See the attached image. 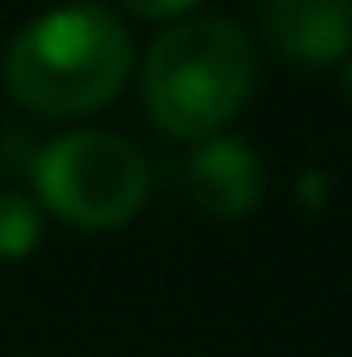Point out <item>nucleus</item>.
Here are the masks:
<instances>
[{
  "instance_id": "6",
  "label": "nucleus",
  "mask_w": 352,
  "mask_h": 357,
  "mask_svg": "<svg viewBox=\"0 0 352 357\" xmlns=\"http://www.w3.org/2000/svg\"><path fill=\"white\" fill-rule=\"evenodd\" d=\"M44 237V213L24 193H0V261H24Z\"/></svg>"
},
{
  "instance_id": "1",
  "label": "nucleus",
  "mask_w": 352,
  "mask_h": 357,
  "mask_svg": "<svg viewBox=\"0 0 352 357\" xmlns=\"http://www.w3.org/2000/svg\"><path fill=\"white\" fill-rule=\"evenodd\" d=\"M130 34L107 5L72 0L34 15L5 44V92L49 121H77L112 107L130 77Z\"/></svg>"
},
{
  "instance_id": "8",
  "label": "nucleus",
  "mask_w": 352,
  "mask_h": 357,
  "mask_svg": "<svg viewBox=\"0 0 352 357\" xmlns=\"http://www.w3.org/2000/svg\"><path fill=\"white\" fill-rule=\"evenodd\" d=\"M343 68V97H348V107H352V49H348V59L338 63Z\"/></svg>"
},
{
  "instance_id": "5",
  "label": "nucleus",
  "mask_w": 352,
  "mask_h": 357,
  "mask_svg": "<svg viewBox=\"0 0 352 357\" xmlns=\"http://www.w3.org/2000/svg\"><path fill=\"white\" fill-rule=\"evenodd\" d=\"M261 29L294 68H333L352 49V0H261Z\"/></svg>"
},
{
  "instance_id": "4",
  "label": "nucleus",
  "mask_w": 352,
  "mask_h": 357,
  "mask_svg": "<svg viewBox=\"0 0 352 357\" xmlns=\"http://www.w3.org/2000/svg\"><path fill=\"white\" fill-rule=\"evenodd\" d=\"M183 178H188L193 203L208 208L213 218H246L266 198V165L256 145L236 140L227 130L193 140V155L183 160Z\"/></svg>"
},
{
  "instance_id": "2",
  "label": "nucleus",
  "mask_w": 352,
  "mask_h": 357,
  "mask_svg": "<svg viewBox=\"0 0 352 357\" xmlns=\"http://www.w3.org/2000/svg\"><path fill=\"white\" fill-rule=\"evenodd\" d=\"M261 77L256 44L222 15H183L164 24L140 63L150 121L174 140H208L241 116Z\"/></svg>"
},
{
  "instance_id": "7",
  "label": "nucleus",
  "mask_w": 352,
  "mask_h": 357,
  "mask_svg": "<svg viewBox=\"0 0 352 357\" xmlns=\"http://www.w3.org/2000/svg\"><path fill=\"white\" fill-rule=\"evenodd\" d=\"M135 20H164V24H174L183 15H193V5L198 0H121Z\"/></svg>"
},
{
  "instance_id": "3",
  "label": "nucleus",
  "mask_w": 352,
  "mask_h": 357,
  "mask_svg": "<svg viewBox=\"0 0 352 357\" xmlns=\"http://www.w3.org/2000/svg\"><path fill=\"white\" fill-rule=\"evenodd\" d=\"M34 203L82 232H116L150 198V165L116 130H68L49 140L34 165Z\"/></svg>"
}]
</instances>
